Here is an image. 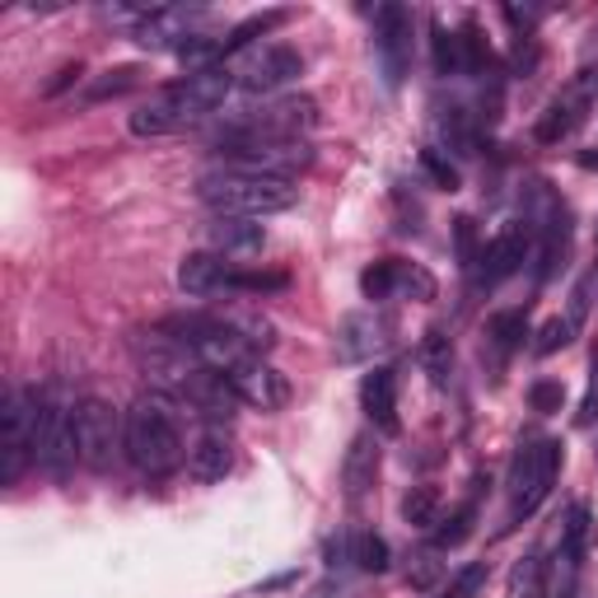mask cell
I'll list each match as a JSON object with an SVG mask.
<instances>
[{
    "label": "cell",
    "mask_w": 598,
    "mask_h": 598,
    "mask_svg": "<svg viewBox=\"0 0 598 598\" xmlns=\"http://www.w3.org/2000/svg\"><path fill=\"white\" fill-rule=\"evenodd\" d=\"M361 290L365 299H393V295H412V299H430L435 295V281L412 267V263H397V257H384V263H374L361 271Z\"/></svg>",
    "instance_id": "cell-15"
},
{
    "label": "cell",
    "mask_w": 598,
    "mask_h": 598,
    "mask_svg": "<svg viewBox=\"0 0 598 598\" xmlns=\"http://www.w3.org/2000/svg\"><path fill=\"white\" fill-rule=\"evenodd\" d=\"M430 56H435V75H463V43H458V33L435 24L430 29Z\"/></svg>",
    "instance_id": "cell-26"
},
{
    "label": "cell",
    "mask_w": 598,
    "mask_h": 598,
    "mask_svg": "<svg viewBox=\"0 0 598 598\" xmlns=\"http://www.w3.org/2000/svg\"><path fill=\"white\" fill-rule=\"evenodd\" d=\"M351 562L361 566V570H370V575H384L388 570V543L378 533H361L351 543Z\"/></svg>",
    "instance_id": "cell-33"
},
{
    "label": "cell",
    "mask_w": 598,
    "mask_h": 598,
    "mask_svg": "<svg viewBox=\"0 0 598 598\" xmlns=\"http://www.w3.org/2000/svg\"><path fill=\"white\" fill-rule=\"evenodd\" d=\"M6 468H0V482L14 487L19 472L33 463V416H38V388H14L6 397Z\"/></svg>",
    "instance_id": "cell-10"
},
{
    "label": "cell",
    "mask_w": 598,
    "mask_h": 598,
    "mask_svg": "<svg viewBox=\"0 0 598 598\" xmlns=\"http://www.w3.org/2000/svg\"><path fill=\"white\" fill-rule=\"evenodd\" d=\"M225 164L244 173L295 178L299 169L313 164V146L309 141H244V146H225Z\"/></svg>",
    "instance_id": "cell-7"
},
{
    "label": "cell",
    "mask_w": 598,
    "mask_h": 598,
    "mask_svg": "<svg viewBox=\"0 0 598 598\" xmlns=\"http://www.w3.org/2000/svg\"><path fill=\"white\" fill-rule=\"evenodd\" d=\"M589 533H594V520H589V505H570V514H566V524H562V562H566V566H580V562H585Z\"/></svg>",
    "instance_id": "cell-24"
},
{
    "label": "cell",
    "mask_w": 598,
    "mask_h": 598,
    "mask_svg": "<svg viewBox=\"0 0 598 598\" xmlns=\"http://www.w3.org/2000/svg\"><path fill=\"white\" fill-rule=\"evenodd\" d=\"M305 75V56L286 43H263V47H248V56L238 62L234 79L253 94H271V89H286L290 79Z\"/></svg>",
    "instance_id": "cell-9"
},
{
    "label": "cell",
    "mask_w": 598,
    "mask_h": 598,
    "mask_svg": "<svg viewBox=\"0 0 598 598\" xmlns=\"http://www.w3.org/2000/svg\"><path fill=\"white\" fill-rule=\"evenodd\" d=\"M286 286H290L286 271H244V267H234V276H229V290H253V295L286 290Z\"/></svg>",
    "instance_id": "cell-36"
},
{
    "label": "cell",
    "mask_w": 598,
    "mask_h": 598,
    "mask_svg": "<svg viewBox=\"0 0 598 598\" xmlns=\"http://www.w3.org/2000/svg\"><path fill=\"white\" fill-rule=\"evenodd\" d=\"M393 323L378 313H346L337 323V361L342 365H361V361H374L378 351L393 342Z\"/></svg>",
    "instance_id": "cell-14"
},
{
    "label": "cell",
    "mask_w": 598,
    "mask_h": 598,
    "mask_svg": "<svg viewBox=\"0 0 598 598\" xmlns=\"http://www.w3.org/2000/svg\"><path fill=\"white\" fill-rule=\"evenodd\" d=\"M594 421H598V351L589 355V388L580 397V412H575V426L580 430H589Z\"/></svg>",
    "instance_id": "cell-42"
},
{
    "label": "cell",
    "mask_w": 598,
    "mask_h": 598,
    "mask_svg": "<svg viewBox=\"0 0 598 598\" xmlns=\"http://www.w3.org/2000/svg\"><path fill=\"white\" fill-rule=\"evenodd\" d=\"M229 276H234V263L211 248H196L178 263V290L192 295V299H206V295H221L229 290Z\"/></svg>",
    "instance_id": "cell-17"
},
{
    "label": "cell",
    "mask_w": 598,
    "mask_h": 598,
    "mask_svg": "<svg viewBox=\"0 0 598 598\" xmlns=\"http://www.w3.org/2000/svg\"><path fill=\"white\" fill-rule=\"evenodd\" d=\"M514 66H520L524 75L537 66V43H533V33H520V38H514Z\"/></svg>",
    "instance_id": "cell-43"
},
{
    "label": "cell",
    "mask_w": 598,
    "mask_h": 598,
    "mask_svg": "<svg viewBox=\"0 0 598 598\" xmlns=\"http://www.w3.org/2000/svg\"><path fill=\"white\" fill-rule=\"evenodd\" d=\"M188 468L196 482H225V472L234 468V445L225 430H206L202 440L188 449Z\"/></svg>",
    "instance_id": "cell-21"
},
{
    "label": "cell",
    "mask_w": 598,
    "mask_h": 598,
    "mask_svg": "<svg viewBox=\"0 0 598 598\" xmlns=\"http://www.w3.org/2000/svg\"><path fill=\"white\" fill-rule=\"evenodd\" d=\"M524 337H528V309H501V313L487 318V342L495 351H505V355L520 351Z\"/></svg>",
    "instance_id": "cell-23"
},
{
    "label": "cell",
    "mask_w": 598,
    "mask_h": 598,
    "mask_svg": "<svg viewBox=\"0 0 598 598\" xmlns=\"http://www.w3.org/2000/svg\"><path fill=\"white\" fill-rule=\"evenodd\" d=\"M229 89H234V71H225V66L188 71L183 79H173V85L150 94L146 104L131 113V131L136 136H173V131L192 127L196 117L221 108Z\"/></svg>",
    "instance_id": "cell-1"
},
{
    "label": "cell",
    "mask_w": 598,
    "mask_h": 598,
    "mask_svg": "<svg viewBox=\"0 0 598 598\" xmlns=\"http://www.w3.org/2000/svg\"><path fill=\"white\" fill-rule=\"evenodd\" d=\"M206 238H211V253H221V257H253L267 244L263 225L244 221V215H215L206 225Z\"/></svg>",
    "instance_id": "cell-19"
},
{
    "label": "cell",
    "mask_w": 598,
    "mask_h": 598,
    "mask_svg": "<svg viewBox=\"0 0 598 598\" xmlns=\"http://www.w3.org/2000/svg\"><path fill=\"white\" fill-rule=\"evenodd\" d=\"M374 472H378V440L374 435H355L351 449H346V463H342V482H346L351 501H361V495L374 487Z\"/></svg>",
    "instance_id": "cell-22"
},
{
    "label": "cell",
    "mask_w": 598,
    "mask_h": 598,
    "mask_svg": "<svg viewBox=\"0 0 598 598\" xmlns=\"http://www.w3.org/2000/svg\"><path fill=\"white\" fill-rule=\"evenodd\" d=\"M286 19H290V10H267V14H253V19H244V24H234V29H229V38H225V52H238V47L257 43V38H267L271 29H281Z\"/></svg>",
    "instance_id": "cell-27"
},
{
    "label": "cell",
    "mask_w": 598,
    "mask_h": 598,
    "mask_svg": "<svg viewBox=\"0 0 598 598\" xmlns=\"http://www.w3.org/2000/svg\"><path fill=\"white\" fill-rule=\"evenodd\" d=\"M472 520H477V505H458V510L449 514V524L435 528V552L463 547V543H468V533H472Z\"/></svg>",
    "instance_id": "cell-32"
},
{
    "label": "cell",
    "mask_w": 598,
    "mask_h": 598,
    "mask_svg": "<svg viewBox=\"0 0 598 598\" xmlns=\"http://www.w3.org/2000/svg\"><path fill=\"white\" fill-rule=\"evenodd\" d=\"M575 332H580V323H575L570 313L566 318H547V323L533 332V355H556L562 346L575 342Z\"/></svg>",
    "instance_id": "cell-30"
},
{
    "label": "cell",
    "mask_w": 598,
    "mask_h": 598,
    "mask_svg": "<svg viewBox=\"0 0 598 598\" xmlns=\"http://www.w3.org/2000/svg\"><path fill=\"white\" fill-rule=\"evenodd\" d=\"M510 598H543V562L537 556H524L510 575Z\"/></svg>",
    "instance_id": "cell-35"
},
{
    "label": "cell",
    "mask_w": 598,
    "mask_h": 598,
    "mask_svg": "<svg viewBox=\"0 0 598 598\" xmlns=\"http://www.w3.org/2000/svg\"><path fill=\"white\" fill-rule=\"evenodd\" d=\"M75 79H79V66H62V71H56V79H52V85H47L43 94H62L66 85H75Z\"/></svg>",
    "instance_id": "cell-44"
},
{
    "label": "cell",
    "mask_w": 598,
    "mask_h": 598,
    "mask_svg": "<svg viewBox=\"0 0 598 598\" xmlns=\"http://www.w3.org/2000/svg\"><path fill=\"white\" fill-rule=\"evenodd\" d=\"M440 575H445V562H435V547H430V552H416L412 556L407 585L412 589H435V585H440Z\"/></svg>",
    "instance_id": "cell-37"
},
{
    "label": "cell",
    "mask_w": 598,
    "mask_h": 598,
    "mask_svg": "<svg viewBox=\"0 0 598 598\" xmlns=\"http://www.w3.org/2000/svg\"><path fill=\"white\" fill-rule=\"evenodd\" d=\"M421 169L435 178V188H445V192H458V169L449 164V159L440 154V150H435V146H426L421 150Z\"/></svg>",
    "instance_id": "cell-41"
},
{
    "label": "cell",
    "mask_w": 598,
    "mask_h": 598,
    "mask_svg": "<svg viewBox=\"0 0 598 598\" xmlns=\"http://www.w3.org/2000/svg\"><path fill=\"white\" fill-rule=\"evenodd\" d=\"M562 403H566V388L556 384V378H533V384H528V407L533 412L552 416V412H562Z\"/></svg>",
    "instance_id": "cell-38"
},
{
    "label": "cell",
    "mask_w": 598,
    "mask_h": 598,
    "mask_svg": "<svg viewBox=\"0 0 598 598\" xmlns=\"http://www.w3.org/2000/svg\"><path fill=\"white\" fill-rule=\"evenodd\" d=\"M440 131H445V141H449V150H458V154H472V146H477V136H472V127H468V108H445L440 113Z\"/></svg>",
    "instance_id": "cell-34"
},
{
    "label": "cell",
    "mask_w": 598,
    "mask_h": 598,
    "mask_svg": "<svg viewBox=\"0 0 598 598\" xmlns=\"http://www.w3.org/2000/svg\"><path fill=\"white\" fill-rule=\"evenodd\" d=\"M528 248H533V225H524V221L505 225V229L482 248V281H487V286L510 281V276L528 263Z\"/></svg>",
    "instance_id": "cell-16"
},
{
    "label": "cell",
    "mask_w": 598,
    "mask_h": 598,
    "mask_svg": "<svg viewBox=\"0 0 598 598\" xmlns=\"http://www.w3.org/2000/svg\"><path fill=\"white\" fill-rule=\"evenodd\" d=\"M136 85H141V66H113L85 89V104H104V98H117V94H127Z\"/></svg>",
    "instance_id": "cell-28"
},
{
    "label": "cell",
    "mask_w": 598,
    "mask_h": 598,
    "mask_svg": "<svg viewBox=\"0 0 598 598\" xmlns=\"http://www.w3.org/2000/svg\"><path fill=\"white\" fill-rule=\"evenodd\" d=\"M79 403H71L66 388H38L33 416V463L47 477H66L79 463Z\"/></svg>",
    "instance_id": "cell-4"
},
{
    "label": "cell",
    "mask_w": 598,
    "mask_h": 598,
    "mask_svg": "<svg viewBox=\"0 0 598 598\" xmlns=\"http://www.w3.org/2000/svg\"><path fill=\"white\" fill-rule=\"evenodd\" d=\"M482 585H487V562H472V566H463L453 575L440 598H477V589H482Z\"/></svg>",
    "instance_id": "cell-40"
},
{
    "label": "cell",
    "mask_w": 598,
    "mask_h": 598,
    "mask_svg": "<svg viewBox=\"0 0 598 598\" xmlns=\"http://www.w3.org/2000/svg\"><path fill=\"white\" fill-rule=\"evenodd\" d=\"M374 52H378V66H384L388 85H403L412 71V10H403V6L374 10Z\"/></svg>",
    "instance_id": "cell-11"
},
{
    "label": "cell",
    "mask_w": 598,
    "mask_h": 598,
    "mask_svg": "<svg viewBox=\"0 0 598 598\" xmlns=\"http://www.w3.org/2000/svg\"><path fill=\"white\" fill-rule=\"evenodd\" d=\"M556 472H562V440H533V445H524L520 453H514L505 528H520L528 514H537V505L552 495Z\"/></svg>",
    "instance_id": "cell-5"
},
{
    "label": "cell",
    "mask_w": 598,
    "mask_h": 598,
    "mask_svg": "<svg viewBox=\"0 0 598 598\" xmlns=\"http://www.w3.org/2000/svg\"><path fill=\"white\" fill-rule=\"evenodd\" d=\"M594 98H598V71L589 66V71H580L562 94L552 98L543 117H537V141H543V146H562L566 136L585 122V113H589Z\"/></svg>",
    "instance_id": "cell-8"
},
{
    "label": "cell",
    "mask_w": 598,
    "mask_h": 598,
    "mask_svg": "<svg viewBox=\"0 0 598 598\" xmlns=\"http://www.w3.org/2000/svg\"><path fill=\"white\" fill-rule=\"evenodd\" d=\"M421 365L426 374L435 378V384H449V370H453V346H449V337L445 332H426V342H421Z\"/></svg>",
    "instance_id": "cell-31"
},
{
    "label": "cell",
    "mask_w": 598,
    "mask_h": 598,
    "mask_svg": "<svg viewBox=\"0 0 598 598\" xmlns=\"http://www.w3.org/2000/svg\"><path fill=\"white\" fill-rule=\"evenodd\" d=\"M206 10H188V6H154L141 24L131 29V38L141 43L146 52H178L188 43V38H196V24H202Z\"/></svg>",
    "instance_id": "cell-13"
},
{
    "label": "cell",
    "mask_w": 598,
    "mask_h": 598,
    "mask_svg": "<svg viewBox=\"0 0 598 598\" xmlns=\"http://www.w3.org/2000/svg\"><path fill=\"white\" fill-rule=\"evenodd\" d=\"M229 384L238 393V403H248L257 412H281L286 407V397H290V384H286V374L281 370H271L263 355H244L229 374Z\"/></svg>",
    "instance_id": "cell-12"
},
{
    "label": "cell",
    "mask_w": 598,
    "mask_h": 598,
    "mask_svg": "<svg viewBox=\"0 0 598 598\" xmlns=\"http://www.w3.org/2000/svg\"><path fill=\"white\" fill-rule=\"evenodd\" d=\"M361 407L384 435H397V370L378 365L361 378Z\"/></svg>",
    "instance_id": "cell-20"
},
{
    "label": "cell",
    "mask_w": 598,
    "mask_h": 598,
    "mask_svg": "<svg viewBox=\"0 0 598 598\" xmlns=\"http://www.w3.org/2000/svg\"><path fill=\"white\" fill-rule=\"evenodd\" d=\"M403 520L416 524V528L440 524V491H435V487H412L407 501H403Z\"/></svg>",
    "instance_id": "cell-29"
},
{
    "label": "cell",
    "mask_w": 598,
    "mask_h": 598,
    "mask_svg": "<svg viewBox=\"0 0 598 598\" xmlns=\"http://www.w3.org/2000/svg\"><path fill=\"white\" fill-rule=\"evenodd\" d=\"M183 397L206 416V421H229L234 416V407H238V393H234V384L221 374V370H211V365H202L192 378H188V388H183Z\"/></svg>",
    "instance_id": "cell-18"
},
{
    "label": "cell",
    "mask_w": 598,
    "mask_h": 598,
    "mask_svg": "<svg viewBox=\"0 0 598 598\" xmlns=\"http://www.w3.org/2000/svg\"><path fill=\"white\" fill-rule=\"evenodd\" d=\"M458 43H463V75H487L495 66V52L487 43L482 24H472V19H468V24L458 29Z\"/></svg>",
    "instance_id": "cell-25"
},
{
    "label": "cell",
    "mask_w": 598,
    "mask_h": 598,
    "mask_svg": "<svg viewBox=\"0 0 598 598\" xmlns=\"http://www.w3.org/2000/svg\"><path fill=\"white\" fill-rule=\"evenodd\" d=\"M127 458L141 477H169L188 458L183 430H178V416L169 407V397L141 393L127 407Z\"/></svg>",
    "instance_id": "cell-3"
},
{
    "label": "cell",
    "mask_w": 598,
    "mask_h": 598,
    "mask_svg": "<svg viewBox=\"0 0 598 598\" xmlns=\"http://www.w3.org/2000/svg\"><path fill=\"white\" fill-rule=\"evenodd\" d=\"M453 244H458V267L463 271H472L477 263H482V253H477V225L468 221V215L453 221Z\"/></svg>",
    "instance_id": "cell-39"
},
{
    "label": "cell",
    "mask_w": 598,
    "mask_h": 598,
    "mask_svg": "<svg viewBox=\"0 0 598 598\" xmlns=\"http://www.w3.org/2000/svg\"><path fill=\"white\" fill-rule=\"evenodd\" d=\"M196 196L215 215H244V221H263V215H281L295 206L299 188L290 178H267V173H244V169H206L196 178Z\"/></svg>",
    "instance_id": "cell-2"
},
{
    "label": "cell",
    "mask_w": 598,
    "mask_h": 598,
    "mask_svg": "<svg viewBox=\"0 0 598 598\" xmlns=\"http://www.w3.org/2000/svg\"><path fill=\"white\" fill-rule=\"evenodd\" d=\"M75 430H79V463L89 472H108L127 453V412H117L104 397H85L79 403Z\"/></svg>",
    "instance_id": "cell-6"
}]
</instances>
